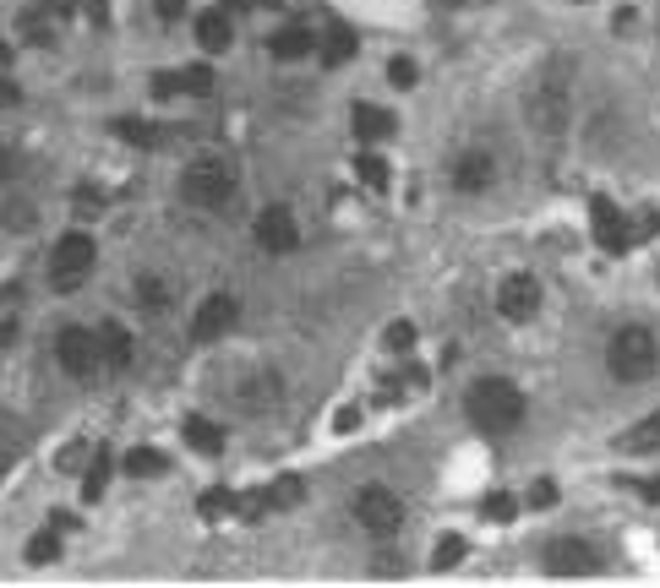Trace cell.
Here are the masks:
<instances>
[{
    "instance_id": "1",
    "label": "cell",
    "mask_w": 660,
    "mask_h": 588,
    "mask_svg": "<svg viewBox=\"0 0 660 588\" xmlns=\"http://www.w3.org/2000/svg\"><path fill=\"white\" fill-rule=\"evenodd\" d=\"M573 115V55H546L524 88V121L540 137H562Z\"/></svg>"
},
{
    "instance_id": "2",
    "label": "cell",
    "mask_w": 660,
    "mask_h": 588,
    "mask_svg": "<svg viewBox=\"0 0 660 588\" xmlns=\"http://www.w3.org/2000/svg\"><path fill=\"white\" fill-rule=\"evenodd\" d=\"M464 409H470V425L486 430V436H508L524 425V392L508 381V376H481L470 392H464Z\"/></svg>"
},
{
    "instance_id": "3",
    "label": "cell",
    "mask_w": 660,
    "mask_h": 588,
    "mask_svg": "<svg viewBox=\"0 0 660 588\" xmlns=\"http://www.w3.org/2000/svg\"><path fill=\"white\" fill-rule=\"evenodd\" d=\"M655 365H660V343H655L649 327L627 322V327L611 333V343H606V371H611L617 381H627V387H633V381H649Z\"/></svg>"
},
{
    "instance_id": "4",
    "label": "cell",
    "mask_w": 660,
    "mask_h": 588,
    "mask_svg": "<svg viewBox=\"0 0 660 588\" xmlns=\"http://www.w3.org/2000/svg\"><path fill=\"white\" fill-rule=\"evenodd\" d=\"M235 164H224V159H197L186 175H180V197L191 202V208H202V213H224L229 202H235Z\"/></svg>"
},
{
    "instance_id": "5",
    "label": "cell",
    "mask_w": 660,
    "mask_h": 588,
    "mask_svg": "<svg viewBox=\"0 0 660 588\" xmlns=\"http://www.w3.org/2000/svg\"><path fill=\"white\" fill-rule=\"evenodd\" d=\"M94 262H99L94 235H61V246L50 251V284L61 295H72V289H83V278L94 273Z\"/></svg>"
},
{
    "instance_id": "6",
    "label": "cell",
    "mask_w": 660,
    "mask_h": 588,
    "mask_svg": "<svg viewBox=\"0 0 660 588\" xmlns=\"http://www.w3.org/2000/svg\"><path fill=\"white\" fill-rule=\"evenodd\" d=\"M55 360H61V371H66L72 381H88V376L104 365V354H99V333H88V327H61V338H55Z\"/></svg>"
},
{
    "instance_id": "7",
    "label": "cell",
    "mask_w": 660,
    "mask_h": 588,
    "mask_svg": "<svg viewBox=\"0 0 660 588\" xmlns=\"http://www.w3.org/2000/svg\"><path fill=\"white\" fill-rule=\"evenodd\" d=\"M356 517H361V528H372V534H399L404 501H399L388 485H361V490H356Z\"/></svg>"
},
{
    "instance_id": "8",
    "label": "cell",
    "mask_w": 660,
    "mask_h": 588,
    "mask_svg": "<svg viewBox=\"0 0 660 588\" xmlns=\"http://www.w3.org/2000/svg\"><path fill=\"white\" fill-rule=\"evenodd\" d=\"M546 572H557V577H589V572H600V550L589 539H578V534H562V539L546 545Z\"/></svg>"
},
{
    "instance_id": "9",
    "label": "cell",
    "mask_w": 660,
    "mask_h": 588,
    "mask_svg": "<svg viewBox=\"0 0 660 588\" xmlns=\"http://www.w3.org/2000/svg\"><path fill=\"white\" fill-rule=\"evenodd\" d=\"M589 224H595V246L600 251H627L633 246V224H627V213L611 208V197H595L589 202Z\"/></svg>"
},
{
    "instance_id": "10",
    "label": "cell",
    "mask_w": 660,
    "mask_h": 588,
    "mask_svg": "<svg viewBox=\"0 0 660 588\" xmlns=\"http://www.w3.org/2000/svg\"><path fill=\"white\" fill-rule=\"evenodd\" d=\"M257 246L262 251H273V257H284V251H295L300 246V229H295V213L289 208H262L257 213Z\"/></svg>"
},
{
    "instance_id": "11",
    "label": "cell",
    "mask_w": 660,
    "mask_h": 588,
    "mask_svg": "<svg viewBox=\"0 0 660 588\" xmlns=\"http://www.w3.org/2000/svg\"><path fill=\"white\" fill-rule=\"evenodd\" d=\"M497 311H502L508 322H530V316L540 311V284H535L530 273L502 278V284H497Z\"/></svg>"
},
{
    "instance_id": "12",
    "label": "cell",
    "mask_w": 660,
    "mask_h": 588,
    "mask_svg": "<svg viewBox=\"0 0 660 588\" xmlns=\"http://www.w3.org/2000/svg\"><path fill=\"white\" fill-rule=\"evenodd\" d=\"M235 316H240L235 295H208V300L197 305V316H191V338H197V343H213V338H224V333L235 327Z\"/></svg>"
},
{
    "instance_id": "13",
    "label": "cell",
    "mask_w": 660,
    "mask_h": 588,
    "mask_svg": "<svg viewBox=\"0 0 660 588\" xmlns=\"http://www.w3.org/2000/svg\"><path fill=\"white\" fill-rule=\"evenodd\" d=\"M491 180H497L491 148H464L459 164H453V186H459L464 197H481V191H491Z\"/></svg>"
},
{
    "instance_id": "14",
    "label": "cell",
    "mask_w": 660,
    "mask_h": 588,
    "mask_svg": "<svg viewBox=\"0 0 660 588\" xmlns=\"http://www.w3.org/2000/svg\"><path fill=\"white\" fill-rule=\"evenodd\" d=\"M350 132H356L361 142H388V137L399 132V121H394L383 104H356V110H350Z\"/></svg>"
},
{
    "instance_id": "15",
    "label": "cell",
    "mask_w": 660,
    "mask_h": 588,
    "mask_svg": "<svg viewBox=\"0 0 660 588\" xmlns=\"http://www.w3.org/2000/svg\"><path fill=\"white\" fill-rule=\"evenodd\" d=\"M180 436H186V447H191L197 458H219V452H224V425H213L208 414H186V420H180Z\"/></svg>"
},
{
    "instance_id": "16",
    "label": "cell",
    "mask_w": 660,
    "mask_h": 588,
    "mask_svg": "<svg viewBox=\"0 0 660 588\" xmlns=\"http://www.w3.org/2000/svg\"><path fill=\"white\" fill-rule=\"evenodd\" d=\"M278 392H284V387H278V376H273V371H257L251 381H240V387H235V403H240L246 414H262V409H273V403H278Z\"/></svg>"
},
{
    "instance_id": "17",
    "label": "cell",
    "mask_w": 660,
    "mask_h": 588,
    "mask_svg": "<svg viewBox=\"0 0 660 588\" xmlns=\"http://www.w3.org/2000/svg\"><path fill=\"white\" fill-rule=\"evenodd\" d=\"M197 45H202L208 55H224V50L235 45V23H229V12H219V7L202 12V17H197Z\"/></svg>"
},
{
    "instance_id": "18",
    "label": "cell",
    "mask_w": 660,
    "mask_h": 588,
    "mask_svg": "<svg viewBox=\"0 0 660 588\" xmlns=\"http://www.w3.org/2000/svg\"><path fill=\"white\" fill-rule=\"evenodd\" d=\"M611 452H627V458H649V452H660V414H649V420H638L633 430H622V436L611 441Z\"/></svg>"
},
{
    "instance_id": "19",
    "label": "cell",
    "mask_w": 660,
    "mask_h": 588,
    "mask_svg": "<svg viewBox=\"0 0 660 588\" xmlns=\"http://www.w3.org/2000/svg\"><path fill=\"white\" fill-rule=\"evenodd\" d=\"M99 354H104V371H126L132 365V333L121 322H99Z\"/></svg>"
},
{
    "instance_id": "20",
    "label": "cell",
    "mask_w": 660,
    "mask_h": 588,
    "mask_svg": "<svg viewBox=\"0 0 660 588\" xmlns=\"http://www.w3.org/2000/svg\"><path fill=\"white\" fill-rule=\"evenodd\" d=\"M267 50H273L278 61H306V55L316 50V39H311V28H278V34L267 39Z\"/></svg>"
},
{
    "instance_id": "21",
    "label": "cell",
    "mask_w": 660,
    "mask_h": 588,
    "mask_svg": "<svg viewBox=\"0 0 660 588\" xmlns=\"http://www.w3.org/2000/svg\"><path fill=\"white\" fill-rule=\"evenodd\" d=\"M356 50H361V39L350 28H334L322 39V66H345V61H356Z\"/></svg>"
},
{
    "instance_id": "22",
    "label": "cell",
    "mask_w": 660,
    "mask_h": 588,
    "mask_svg": "<svg viewBox=\"0 0 660 588\" xmlns=\"http://www.w3.org/2000/svg\"><path fill=\"white\" fill-rule=\"evenodd\" d=\"M126 142H137V148H159V142H175V132L170 126H148V121H121L115 126Z\"/></svg>"
},
{
    "instance_id": "23",
    "label": "cell",
    "mask_w": 660,
    "mask_h": 588,
    "mask_svg": "<svg viewBox=\"0 0 660 588\" xmlns=\"http://www.w3.org/2000/svg\"><path fill=\"white\" fill-rule=\"evenodd\" d=\"M164 468H170V458L153 452V447H137V452L126 458V474H132V479H159Z\"/></svg>"
},
{
    "instance_id": "24",
    "label": "cell",
    "mask_w": 660,
    "mask_h": 588,
    "mask_svg": "<svg viewBox=\"0 0 660 588\" xmlns=\"http://www.w3.org/2000/svg\"><path fill=\"white\" fill-rule=\"evenodd\" d=\"M459 561H464V534H443L437 550H432V566H437V572H453Z\"/></svg>"
},
{
    "instance_id": "25",
    "label": "cell",
    "mask_w": 660,
    "mask_h": 588,
    "mask_svg": "<svg viewBox=\"0 0 660 588\" xmlns=\"http://www.w3.org/2000/svg\"><path fill=\"white\" fill-rule=\"evenodd\" d=\"M481 517H491V523H513V517H519V501H513L508 490H491V496L481 501Z\"/></svg>"
},
{
    "instance_id": "26",
    "label": "cell",
    "mask_w": 660,
    "mask_h": 588,
    "mask_svg": "<svg viewBox=\"0 0 660 588\" xmlns=\"http://www.w3.org/2000/svg\"><path fill=\"white\" fill-rule=\"evenodd\" d=\"M300 496H306V485H300L295 474H284V479H273V490H267V506H278V512H284V506H295Z\"/></svg>"
},
{
    "instance_id": "27",
    "label": "cell",
    "mask_w": 660,
    "mask_h": 588,
    "mask_svg": "<svg viewBox=\"0 0 660 588\" xmlns=\"http://www.w3.org/2000/svg\"><path fill=\"white\" fill-rule=\"evenodd\" d=\"M55 534H61L55 523H50L45 534H34V545H28V561H34V566H45V561H55V555H61V539H55Z\"/></svg>"
},
{
    "instance_id": "28",
    "label": "cell",
    "mask_w": 660,
    "mask_h": 588,
    "mask_svg": "<svg viewBox=\"0 0 660 588\" xmlns=\"http://www.w3.org/2000/svg\"><path fill=\"white\" fill-rule=\"evenodd\" d=\"M88 501H99L104 496V485H110V452H94V468H88Z\"/></svg>"
},
{
    "instance_id": "29",
    "label": "cell",
    "mask_w": 660,
    "mask_h": 588,
    "mask_svg": "<svg viewBox=\"0 0 660 588\" xmlns=\"http://www.w3.org/2000/svg\"><path fill=\"white\" fill-rule=\"evenodd\" d=\"M180 93H213V72H208V66L180 72Z\"/></svg>"
},
{
    "instance_id": "30",
    "label": "cell",
    "mask_w": 660,
    "mask_h": 588,
    "mask_svg": "<svg viewBox=\"0 0 660 588\" xmlns=\"http://www.w3.org/2000/svg\"><path fill=\"white\" fill-rule=\"evenodd\" d=\"M240 501H235V490H208L202 496V517H219V512H235Z\"/></svg>"
},
{
    "instance_id": "31",
    "label": "cell",
    "mask_w": 660,
    "mask_h": 588,
    "mask_svg": "<svg viewBox=\"0 0 660 588\" xmlns=\"http://www.w3.org/2000/svg\"><path fill=\"white\" fill-rule=\"evenodd\" d=\"M356 170H361V180H366L372 191H383V186H388V170H383V159H361Z\"/></svg>"
},
{
    "instance_id": "32",
    "label": "cell",
    "mask_w": 660,
    "mask_h": 588,
    "mask_svg": "<svg viewBox=\"0 0 660 588\" xmlns=\"http://www.w3.org/2000/svg\"><path fill=\"white\" fill-rule=\"evenodd\" d=\"M388 83H394V88H415V61H404V55H399V61L388 66Z\"/></svg>"
},
{
    "instance_id": "33",
    "label": "cell",
    "mask_w": 660,
    "mask_h": 588,
    "mask_svg": "<svg viewBox=\"0 0 660 588\" xmlns=\"http://www.w3.org/2000/svg\"><path fill=\"white\" fill-rule=\"evenodd\" d=\"M383 343H388V349H394V354H399V349H410V343H415V327H410V322H394V327H388V338H383Z\"/></svg>"
},
{
    "instance_id": "34",
    "label": "cell",
    "mask_w": 660,
    "mask_h": 588,
    "mask_svg": "<svg viewBox=\"0 0 660 588\" xmlns=\"http://www.w3.org/2000/svg\"><path fill=\"white\" fill-rule=\"evenodd\" d=\"M137 295H142V305H164V300H170V289H164L159 278H142V284H137Z\"/></svg>"
},
{
    "instance_id": "35",
    "label": "cell",
    "mask_w": 660,
    "mask_h": 588,
    "mask_svg": "<svg viewBox=\"0 0 660 588\" xmlns=\"http://www.w3.org/2000/svg\"><path fill=\"white\" fill-rule=\"evenodd\" d=\"M530 506H557V485L551 479H535L530 485Z\"/></svg>"
},
{
    "instance_id": "36",
    "label": "cell",
    "mask_w": 660,
    "mask_h": 588,
    "mask_svg": "<svg viewBox=\"0 0 660 588\" xmlns=\"http://www.w3.org/2000/svg\"><path fill=\"white\" fill-rule=\"evenodd\" d=\"M72 208H77V213H83V218H88V213H99V208H104V197H99V191H88V186H83V191H77V197H72Z\"/></svg>"
},
{
    "instance_id": "37",
    "label": "cell",
    "mask_w": 660,
    "mask_h": 588,
    "mask_svg": "<svg viewBox=\"0 0 660 588\" xmlns=\"http://www.w3.org/2000/svg\"><path fill=\"white\" fill-rule=\"evenodd\" d=\"M153 12H159L164 23H180V17H186V0H153Z\"/></svg>"
},
{
    "instance_id": "38",
    "label": "cell",
    "mask_w": 660,
    "mask_h": 588,
    "mask_svg": "<svg viewBox=\"0 0 660 588\" xmlns=\"http://www.w3.org/2000/svg\"><path fill=\"white\" fill-rule=\"evenodd\" d=\"M627 485H633L644 501H660V474H655V479H627Z\"/></svg>"
},
{
    "instance_id": "39",
    "label": "cell",
    "mask_w": 660,
    "mask_h": 588,
    "mask_svg": "<svg viewBox=\"0 0 660 588\" xmlns=\"http://www.w3.org/2000/svg\"><path fill=\"white\" fill-rule=\"evenodd\" d=\"M12 175H17V153L0 142V180H12Z\"/></svg>"
},
{
    "instance_id": "40",
    "label": "cell",
    "mask_w": 660,
    "mask_h": 588,
    "mask_svg": "<svg viewBox=\"0 0 660 588\" xmlns=\"http://www.w3.org/2000/svg\"><path fill=\"white\" fill-rule=\"evenodd\" d=\"M7 104H17V88H12V83H0V110H7Z\"/></svg>"
},
{
    "instance_id": "41",
    "label": "cell",
    "mask_w": 660,
    "mask_h": 588,
    "mask_svg": "<svg viewBox=\"0 0 660 588\" xmlns=\"http://www.w3.org/2000/svg\"><path fill=\"white\" fill-rule=\"evenodd\" d=\"M578 7H584V0H578Z\"/></svg>"
}]
</instances>
